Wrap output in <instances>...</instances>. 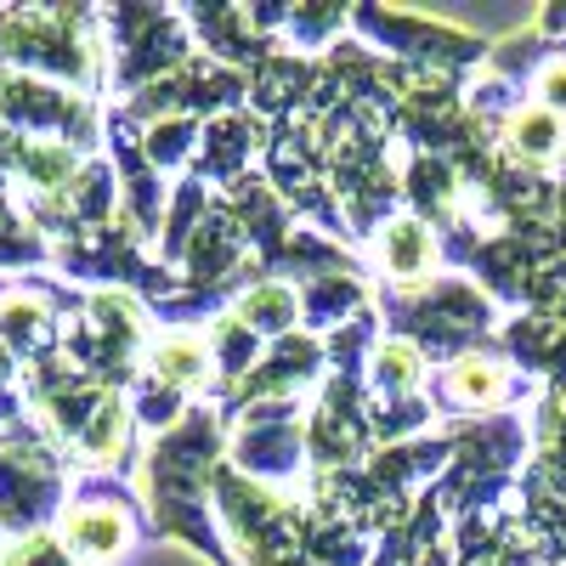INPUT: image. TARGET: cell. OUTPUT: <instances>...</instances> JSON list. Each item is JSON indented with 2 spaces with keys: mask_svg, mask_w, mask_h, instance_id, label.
<instances>
[{
  "mask_svg": "<svg viewBox=\"0 0 566 566\" xmlns=\"http://www.w3.org/2000/svg\"><path fill=\"white\" fill-rule=\"evenodd\" d=\"M221 453V413H205V402L187 408V419L170 437L154 442L148 453V488H154V527L159 533H181L193 549H205L216 566H239L227 555L221 533L205 515V470Z\"/></svg>",
  "mask_w": 566,
  "mask_h": 566,
  "instance_id": "obj_1",
  "label": "cell"
},
{
  "mask_svg": "<svg viewBox=\"0 0 566 566\" xmlns=\"http://www.w3.org/2000/svg\"><path fill=\"white\" fill-rule=\"evenodd\" d=\"M0 63L34 69L45 80L97 85V40L85 34L80 12L63 7H12L0 12Z\"/></svg>",
  "mask_w": 566,
  "mask_h": 566,
  "instance_id": "obj_2",
  "label": "cell"
},
{
  "mask_svg": "<svg viewBox=\"0 0 566 566\" xmlns=\"http://www.w3.org/2000/svg\"><path fill=\"white\" fill-rule=\"evenodd\" d=\"M386 323L391 335H408L413 346H424V357H464V346H476L493 323V306L459 277H437L431 290H402L386 295Z\"/></svg>",
  "mask_w": 566,
  "mask_h": 566,
  "instance_id": "obj_3",
  "label": "cell"
},
{
  "mask_svg": "<svg viewBox=\"0 0 566 566\" xmlns=\"http://www.w3.org/2000/svg\"><path fill=\"white\" fill-rule=\"evenodd\" d=\"M63 482L69 476L52 442L34 437L29 424H0V522L40 533V522L57 510Z\"/></svg>",
  "mask_w": 566,
  "mask_h": 566,
  "instance_id": "obj_4",
  "label": "cell"
},
{
  "mask_svg": "<svg viewBox=\"0 0 566 566\" xmlns=\"http://www.w3.org/2000/svg\"><path fill=\"white\" fill-rule=\"evenodd\" d=\"M0 125L12 136L23 130L29 142H69V148H91L97 130V108H91L85 91H63L29 80L18 69H0Z\"/></svg>",
  "mask_w": 566,
  "mask_h": 566,
  "instance_id": "obj_5",
  "label": "cell"
},
{
  "mask_svg": "<svg viewBox=\"0 0 566 566\" xmlns=\"http://www.w3.org/2000/svg\"><path fill=\"white\" fill-rule=\"evenodd\" d=\"M357 34H368L380 52L402 57V69H424V74H464L470 63L488 57V45L464 29H448V23H424L413 12H380V7H363L352 12Z\"/></svg>",
  "mask_w": 566,
  "mask_h": 566,
  "instance_id": "obj_6",
  "label": "cell"
},
{
  "mask_svg": "<svg viewBox=\"0 0 566 566\" xmlns=\"http://www.w3.org/2000/svg\"><path fill=\"white\" fill-rule=\"evenodd\" d=\"M103 23L114 29V80L119 85H154L170 80L193 63V40L181 34L176 12L159 7H114L103 12Z\"/></svg>",
  "mask_w": 566,
  "mask_h": 566,
  "instance_id": "obj_7",
  "label": "cell"
},
{
  "mask_svg": "<svg viewBox=\"0 0 566 566\" xmlns=\"http://www.w3.org/2000/svg\"><path fill=\"white\" fill-rule=\"evenodd\" d=\"M239 442H232V470L266 488H295L301 464H306V431H301V408L295 402H255L239 408Z\"/></svg>",
  "mask_w": 566,
  "mask_h": 566,
  "instance_id": "obj_8",
  "label": "cell"
},
{
  "mask_svg": "<svg viewBox=\"0 0 566 566\" xmlns=\"http://www.w3.org/2000/svg\"><path fill=\"white\" fill-rule=\"evenodd\" d=\"M317 374H323V346H317L312 335L277 340V346L261 357V368L239 386V397H232V413L255 408V402H295V391H306Z\"/></svg>",
  "mask_w": 566,
  "mask_h": 566,
  "instance_id": "obj_9",
  "label": "cell"
},
{
  "mask_svg": "<svg viewBox=\"0 0 566 566\" xmlns=\"http://www.w3.org/2000/svg\"><path fill=\"white\" fill-rule=\"evenodd\" d=\"M63 544L74 549V560L108 566L130 549V510L125 499H74L63 510Z\"/></svg>",
  "mask_w": 566,
  "mask_h": 566,
  "instance_id": "obj_10",
  "label": "cell"
},
{
  "mask_svg": "<svg viewBox=\"0 0 566 566\" xmlns=\"http://www.w3.org/2000/svg\"><path fill=\"white\" fill-rule=\"evenodd\" d=\"M261 148H266V130H261L255 114H221V119H210L205 136H199L193 176H199V181H221V187H232L239 176H250L244 165H250Z\"/></svg>",
  "mask_w": 566,
  "mask_h": 566,
  "instance_id": "obj_11",
  "label": "cell"
},
{
  "mask_svg": "<svg viewBox=\"0 0 566 566\" xmlns=\"http://www.w3.org/2000/svg\"><path fill=\"white\" fill-rule=\"evenodd\" d=\"M69 335L57 306H45L40 290H12L7 301H0V346H7L12 357H23L29 368L57 357V340Z\"/></svg>",
  "mask_w": 566,
  "mask_h": 566,
  "instance_id": "obj_12",
  "label": "cell"
},
{
  "mask_svg": "<svg viewBox=\"0 0 566 566\" xmlns=\"http://www.w3.org/2000/svg\"><path fill=\"white\" fill-rule=\"evenodd\" d=\"M244 227H239V216H232L227 205H216L205 221H199V232H193V244H187V277H193V290H221L227 283V272H239V261H244Z\"/></svg>",
  "mask_w": 566,
  "mask_h": 566,
  "instance_id": "obj_13",
  "label": "cell"
},
{
  "mask_svg": "<svg viewBox=\"0 0 566 566\" xmlns=\"http://www.w3.org/2000/svg\"><path fill=\"white\" fill-rule=\"evenodd\" d=\"M510 391H515V374L499 357H482V352H464L437 374V397L448 408H464V413H488V408L510 402Z\"/></svg>",
  "mask_w": 566,
  "mask_h": 566,
  "instance_id": "obj_14",
  "label": "cell"
},
{
  "mask_svg": "<svg viewBox=\"0 0 566 566\" xmlns=\"http://www.w3.org/2000/svg\"><path fill=\"white\" fill-rule=\"evenodd\" d=\"M187 23L199 29L205 52L221 63H239V69H261L272 57V40L250 23V7H193Z\"/></svg>",
  "mask_w": 566,
  "mask_h": 566,
  "instance_id": "obj_15",
  "label": "cell"
},
{
  "mask_svg": "<svg viewBox=\"0 0 566 566\" xmlns=\"http://www.w3.org/2000/svg\"><path fill=\"white\" fill-rule=\"evenodd\" d=\"M210 363H216L210 340H199L193 328H170V335H159L148 346V374L165 380V386H176L181 397H193V391L210 386Z\"/></svg>",
  "mask_w": 566,
  "mask_h": 566,
  "instance_id": "obj_16",
  "label": "cell"
},
{
  "mask_svg": "<svg viewBox=\"0 0 566 566\" xmlns=\"http://www.w3.org/2000/svg\"><path fill=\"white\" fill-rule=\"evenodd\" d=\"M504 154H510V165H522V170L555 165V159L566 154L560 114H549V108H538V103H522L515 114H504Z\"/></svg>",
  "mask_w": 566,
  "mask_h": 566,
  "instance_id": "obj_17",
  "label": "cell"
},
{
  "mask_svg": "<svg viewBox=\"0 0 566 566\" xmlns=\"http://www.w3.org/2000/svg\"><path fill=\"white\" fill-rule=\"evenodd\" d=\"M431 380V357L424 346H413L408 335H386L374 346V363H368V386H374V402H397V397H419V386Z\"/></svg>",
  "mask_w": 566,
  "mask_h": 566,
  "instance_id": "obj_18",
  "label": "cell"
},
{
  "mask_svg": "<svg viewBox=\"0 0 566 566\" xmlns=\"http://www.w3.org/2000/svg\"><path fill=\"white\" fill-rule=\"evenodd\" d=\"M380 266L397 277V283H419V277H431L437 266V239H431V227H424L419 216H397L380 227Z\"/></svg>",
  "mask_w": 566,
  "mask_h": 566,
  "instance_id": "obj_19",
  "label": "cell"
},
{
  "mask_svg": "<svg viewBox=\"0 0 566 566\" xmlns=\"http://www.w3.org/2000/svg\"><path fill=\"white\" fill-rule=\"evenodd\" d=\"M232 317L250 323L255 335L290 340V328L301 317V295L290 290V283H277V277H261V283H250L244 295H232Z\"/></svg>",
  "mask_w": 566,
  "mask_h": 566,
  "instance_id": "obj_20",
  "label": "cell"
},
{
  "mask_svg": "<svg viewBox=\"0 0 566 566\" xmlns=\"http://www.w3.org/2000/svg\"><path fill=\"white\" fill-rule=\"evenodd\" d=\"M363 301H368V290L352 272H328L301 290V317H306V328H340V323L363 317Z\"/></svg>",
  "mask_w": 566,
  "mask_h": 566,
  "instance_id": "obj_21",
  "label": "cell"
},
{
  "mask_svg": "<svg viewBox=\"0 0 566 566\" xmlns=\"http://www.w3.org/2000/svg\"><path fill=\"white\" fill-rule=\"evenodd\" d=\"M210 357H216V368H221V386L250 380V374L261 368V335H255L250 323H239V317H221V323L210 328Z\"/></svg>",
  "mask_w": 566,
  "mask_h": 566,
  "instance_id": "obj_22",
  "label": "cell"
},
{
  "mask_svg": "<svg viewBox=\"0 0 566 566\" xmlns=\"http://www.w3.org/2000/svg\"><path fill=\"white\" fill-rule=\"evenodd\" d=\"M130 424H136L130 402L108 391V397H103V408L91 413V424H85L80 453H85L91 464H114V459H119V448H125V437H130Z\"/></svg>",
  "mask_w": 566,
  "mask_h": 566,
  "instance_id": "obj_23",
  "label": "cell"
},
{
  "mask_svg": "<svg viewBox=\"0 0 566 566\" xmlns=\"http://www.w3.org/2000/svg\"><path fill=\"white\" fill-rule=\"evenodd\" d=\"M199 136H205L199 119H159V125L142 130V148H148L154 170H181V165L199 159Z\"/></svg>",
  "mask_w": 566,
  "mask_h": 566,
  "instance_id": "obj_24",
  "label": "cell"
},
{
  "mask_svg": "<svg viewBox=\"0 0 566 566\" xmlns=\"http://www.w3.org/2000/svg\"><path fill=\"white\" fill-rule=\"evenodd\" d=\"M187 408H193V402H187L176 386H165V380H154V374H142V380H136V397H130V413H136V424H142V431H176V424L187 419Z\"/></svg>",
  "mask_w": 566,
  "mask_h": 566,
  "instance_id": "obj_25",
  "label": "cell"
},
{
  "mask_svg": "<svg viewBox=\"0 0 566 566\" xmlns=\"http://www.w3.org/2000/svg\"><path fill=\"white\" fill-rule=\"evenodd\" d=\"M40 261H52V244L12 210L7 187H0V266H40Z\"/></svg>",
  "mask_w": 566,
  "mask_h": 566,
  "instance_id": "obj_26",
  "label": "cell"
},
{
  "mask_svg": "<svg viewBox=\"0 0 566 566\" xmlns=\"http://www.w3.org/2000/svg\"><path fill=\"white\" fill-rule=\"evenodd\" d=\"M114 165H85V176L74 181V199H69V216L85 221V227H103L108 210H114Z\"/></svg>",
  "mask_w": 566,
  "mask_h": 566,
  "instance_id": "obj_27",
  "label": "cell"
},
{
  "mask_svg": "<svg viewBox=\"0 0 566 566\" xmlns=\"http://www.w3.org/2000/svg\"><path fill=\"white\" fill-rule=\"evenodd\" d=\"M431 424V402L424 397H397V402H368V437H408V431H424Z\"/></svg>",
  "mask_w": 566,
  "mask_h": 566,
  "instance_id": "obj_28",
  "label": "cell"
},
{
  "mask_svg": "<svg viewBox=\"0 0 566 566\" xmlns=\"http://www.w3.org/2000/svg\"><path fill=\"white\" fill-rule=\"evenodd\" d=\"M0 566H74V549L57 533H23L18 544H7Z\"/></svg>",
  "mask_w": 566,
  "mask_h": 566,
  "instance_id": "obj_29",
  "label": "cell"
},
{
  "mask_svg": "<svg viewBox=\"0 0 566 566\" xmlns=\"http://www.w3.org/2000/svg\"><path fill=\"white\" fill-rule=\"evenodd\" d=\"M533 91H538V108H549V114H566V52L538 63V74H533Z\"/></svg>",
  "mask_w": 566,
  "mask_h": 566,
  "instance_id": "obj_30",
  "label": "cell"
},
{
  "mask_svg": "<svg viewBox=\"0 0 566 566\" xmlns=\"http://www.w3.org/2000/svg\"><path fill=\"white\" fill-rule=\"evenodd\" d=\"M12 374H18V357H12L7 346H0V386H12Z\"/></svg>",
  "mask_w": 566,
  "mask_h": 566,
  "instance_id": "obj_31",
  "label": "cell"
},
{
  "mask_svg": "<svg viewBox=\"0 0 566 566\" xmlns=\"http://www.w3.org/2000/svg\"><path fill=\"white\" fill-rule=\"evenodd\" d=\"M549 453H555V464H566V419H560V431H555V448H549Z\"/></svg>",
  "mask_w": 566,
  "mask_h": 566,
  "instance_id": "obj_32",
  "label": "cell"
},
{
  "mask_svg": "<svg viewBox=\"0 0 566 566\" xmlns=\"http://www.w3.org/2000/svg\"><path fill=\"white\" fill-rule=\"evenodd\" d=\"M544 29H566V7H549L544 12Z\"/></svg>",
  "mask_w": 566,
  "mask_h": 566,
  "instance_id": "obj_33",
  "label": "cell"
}]
</instances>
